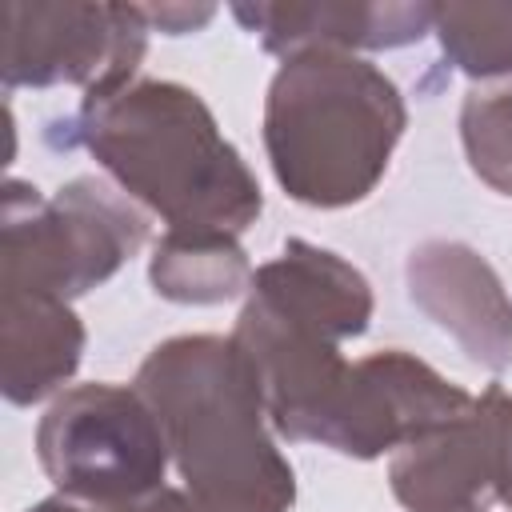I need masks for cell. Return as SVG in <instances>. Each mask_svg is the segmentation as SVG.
<instances>
[{
	"instance_id": "10",
	"label": "cell",
	"mask_w": 512,
	"mask_h": 512,
	"mask_svg": "<svg viewBox=\"0 0 512 512\" xmlns=\"http://www.w3.org/2000/svg\"><path fill=\"white\" fill-rule=\"evenodd\" d=\"M232 16L260 40L264 52L288 60L296 52H380L404 48L432 32L436 4H236Z\"/></svg>"
},
{
	"instance_id": "11",
	"label": "cell",
	"mask_w": 512,
	"mask_h": 512,
	"mask_svg": "<svg viewBox=\"0 0 512 512\" xmlns=\"http://www.w3.org/2000/svg\"><path fill=\"white\" fill-rule=\"evenodd\" d=\"M248 296L264 300L268 308L312 324L340 344L352 336H364L372 320V288L360 268H352L344 256L308 244V240H288L280 256L260 264L252 272Z\"/></svg>"
},
{
	"instance_id": "5",
	"label": "cell",
	"mask_w": 512,
	"mask_h": 512,
	"mask_svg": "<svg viewBox=\"0 0 512 512\" xmlns=\"http://www.w3.org/2000/svg\"><path fill=\"white\" fill-rule=\"evenodd\" d=\"M36 456L60 496L96 512L124 508L164 484V428L136 384L64 388L36 424Z\"/></svg>"
},
{
	"instance_id": "18",
	"label": "cell",
	"mask_w": 512,
	"mask_h": 512,
	"mask_svg": "<svg viewBox=\"0 0 512 512\" xmlns=\"http://www.w3.org/2000/svg\"><path fill=\"white\" fill-rule=\"evenodd\" d=\"M492 496H496L504 508H512V400H508V408H504V432H500V464H496V488H492Z\"/></svg>"
},
{
	"instance_id": "6",
	"label": "cell",
	"mask_w": 512,
	"mask_h": 512,
	"mask_svg": "<svg viewBox=\"0 0 512 512\" xmlns=\"http://www.w3.org/2000/svg\"><path fill=\"white\" fill-rule=\"evenodd\" d=\"M140 4H0V76L8 88L80 84L84 96L140 76L148 48Z\"/></svg>"
},
{
	"instance_id": "17",
	"label": "cell",
	"mask_w": 512,
	"mask_h": 512,
	"mask_svg": "<svg viewBox=\"0 0 512 512\" xmlns=\"http://www.w3.org/2000/svg\"><path fill=\"white\" fill-rule=\"evenodd\" d=\"M112 512H216L208 508L204 500H196L188 488H172V484H160L156 492L124 504V508H112Z\"/></svg>"
},
{
	"instance_id": "14",
	"label": "cell",
	"mask_w": 512,
	"mask_h": 512,
	"mask_svg": "<svg viewBox=\"0 0 512 512\" xmlns=\"http://www.w3.org/2000/svg\"><path fill=\"white\" fill-rule=\"evenodd\" d=\"M432 32L452 68L472 80H512V4H436Z\"/></svg>"
},
{
	"instance_id": "1",
	"label": "cell",
	"mask_w": 512,
	"mask_h": 512,
	"mask_svg": "<svg viewBox=\"0 0 512 512\" xmlns=\"http://www.w3.org/2000/svg\"><path fill=\"white\" fill-rule=\"evenodd\" d=\"M68 132L124 196L168 228L240 236L264 212L252 168L200 92L176 80L136 76L112 92L84 96Z\"/></svg>"
},
{
	"instance_id": "2",
	"label": "cell",
	"mask_w": 512,
	"mask_h": 512,
	"mask_svg": "<svg viewBox=\"0 0 512 512\" xmlns=\"http://www.w3.org/2000/svg\"><path fill=\"white\" fill-rule=\"evenodd\" d=\"M184 488L216 512H288L296 472L276 448L264 384L232 336H172L136 368Z\"/></svg>"
},
{
	"instance_id": "12",
	"label": "cell",
	"mask_w": 512,
	"mask_h": 512,
	"mask_svg": "<svg viewBox=\"0 0 512 512\" xmlns=\"http://www.w3.org/2000/svg\"><path fill=\"white\" fill-rule=\"evenodd\" d=\"M84 352V324L68 300L0 288V388L12 404L60 392Z\"/></svg>"
},
{
	"instance_id": "16",
	"label": "cell",
	"mask_w": 512,
	"mask_h": 512,
	"mask_svg": "<svg viewBox=\"0 0 512 512\" xmlns=\"http://www.w3.org/2000/svg\"><path fill=\"white\" fill-rule=\"evenodd\" d=\"M140 16L152 32H168V36H184V32H196L204 28L216 8L212 4H140Z\"/></svg>"
},
{
	"instance_id": "7",
	"label": "cell",
	"mask_w": 512,
	"mask_h": 512,
	"mask_svg": "<svg viewBox=\"0 0 512 512\" xmlns=\"http://www.w3.org/2000/svg\"><path fill=\"white\" fill-rule=\"evenodd\" d=\"M472 400V392H464L412 352H368L348 364V376L320 416L312 444H324L340 456L376 460L464 416Z\"/></svg>"
},
{
	"instance_id": "19",
	"label": "cell",
	"mask_w": 512,
	"mask_h": 512,
	"mask_svg": "<svg viewBox=\"0 0 512 512\" xmlns=\"http://www.w3.org/2000/svg\"><path fill=\"white\" fill-rule=\"evenodd\" d=\"M28 512H96V508H88V504H80V500H68V496H48V500L32 504Z\"/></svg>"
},
{
	"instance_id": "15",
	"label": "cell",
	"mask_w": 512,
	"mask_h": 512,
	"mask_svg": "<svg viewBox=\"0 0 512 512\" xmlns=\"http://www.w3.org/2000/svg\"><path fill=\"white\" fill-rule=\"evenodd\" d=\"M460 144L468 168L500 196H512V80L468 92L460 108Z\"/></svg>"
},
{
	"instance_id": "4",
	"label": "cell",
	"mask_w": 512,
	"mask_h": 512,
	"mask_svg": "<svg viewBox=\"0 0 512 512\" xmlns=\"http://www.w3.org/2000/svg\"><path fill=\"white\" fill-rule=\"evenodd\" d=\"M0 232V288L72 300L116 276L148 244V212L100 176H76L52 196L8 180Z\"/></svg>"
},
{
	"instance_id": "20",
	"label": "cell",
	"mask_w": 512,
	"mask_h": 512,
	"mask_svg": "<svg viewBox=\"0 0 512 512\" xmlns=\"http://www.w3.org/2000/svg\"><path fill=\"white\" fill-rule=\"evenodd\" d=\"M472 512H484V508H472Z\"/></svg>"
},
{
	"instance_id": "8",
	"label": "cell",
	"mask_w": 512,
	"mask_h": 512,
	"mask_svg": "<svg viewBox=\"0 0 512 512\" xmlns=\"http://www.w3.org/2000/svg\"><path fill=\"white\" fill-rule=\"evenodd\" d=\"M508 392L488 384L472 408L392 452L388 484L408 512H472L496 488Z\"/></svg>"
},
{
	"instance_id": "3",
	"label": "cell",
	"mask_w": 512,
	"mask_h": 512,
	"mask_svg": "<svg viewBox=\"0 0 512 512\" xmlns=\"http://www.w3.org/2000/svg\"><path fill=\"white\" fill-rule=\"evenodd\" d=\"M400 88L356 52H296L264 96V152L280 188L308 208L360 204L404 136Z\"/></svg>"
},
{
	"instance_id": "13",
	"label": "cell",
	"mask_w": 512,
	"mask_h": 512,
	"mask_svg": "<svg viewBox=\"0 0 512 512\" xmlns=\"http://www.w3.org/2000/svg\"><path fill=\"white\" fill-rule=\"evenodd\" d=\"M148 280L172 304H224L248 296L252 264L240 236L216 228H164L152 244Z\"/></svg>"
},
{
	"instance_id": "9",
	"label": "cell",
	"mask_w": 512,
	"mask_h": 512,
	"mask_svg": "<svg viewBox=\"0 0 512 512\" xmlns=\"http://www.w3.org/2000/svg\"><path fill=\"white\" fill-rule=\"evenodd\" d=\"M412 304L488 372L512 368V296L496 268L464 240H424L404 264Z\"/></svg>"
}]
</instances>
